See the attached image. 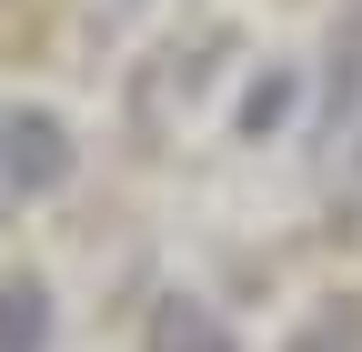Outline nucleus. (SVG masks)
<instances>
[{"label": "nucleus", "instance_id": "obj_1", "mask_svg": "<svg viewBox=\"0 0 362 352\" xmlns=\"http://www.w3.org/2000/svg\"><path fill=\"white\" fill-rule=\"evenodd\" d=\"M151 352H232V332L211 322V302H192V292H171L161 312H151Z\"/></svg>", "mask_w": 362, "mask_h": 352}, {"label": "nucleus", "instance_id": "obj_2", "mask_svg": "<svg viewBox=\"0 0 362 352\" xmlns=\"http://www.w3.org/2000/svg\"><path fill=\"white\" fill-rule=\"evenodd\" d=\"M0 352H51V292L0 282Z\"/></svg>", "mask_w": 362, "mask_h": 352}, {"label": "nucleus", "instance_id": "obj_3", "mask_svg": "<svg viewBox=\"0 0 362 352\" xmlns=\"http://www.w3.org/2000/svg\"><path fill=\"white\" fill-rule=\"evenodd\" d=\"M302 352H362V322H322V332H312Z\"/></svg>", "mask_w": 362, "mask_h": 352}, {"label": "nucleus", "instance_id": "obj_4", "mask_svg": "<svg viewBox=\"0 0 362 352\" xmlns=\"http://www.w3.org/2000/svg\"><path fill=\"white\" fill-rule=\"evenodd\" d=\"M21 201H30V192H21V171H11V151H0V222H11Z\"/></svg>", "mask_w": 362, "mask_h": 352}]
</instances>
